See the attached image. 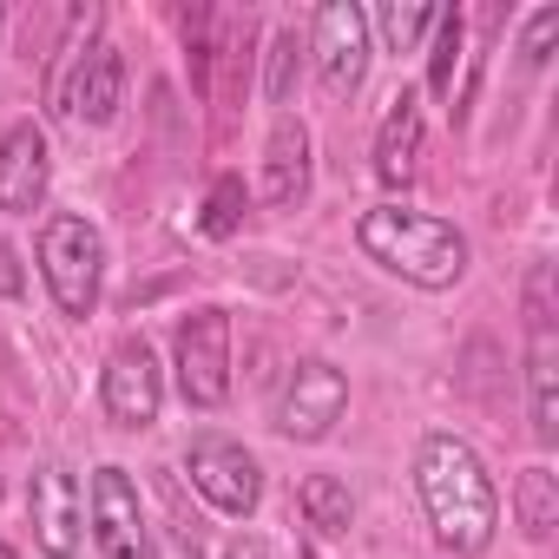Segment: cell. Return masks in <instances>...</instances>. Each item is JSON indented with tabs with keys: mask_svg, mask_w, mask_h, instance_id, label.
Wrapping results in <instances>:
<instances>
[{
	"mask_svg": "<svg viewBox=\"0 0 559 559\" xmlns=\"http://www.w3.org/2000/svg\"><path fill=\"white\" fill-rule=\"evenodd\" d=\"M415 493H421V513H428L435 539L454 559H480L493 546L500 493H493V474L480 467V454L461 435H421V448H415Z\"/></svg>",
	"mask_w": 559,
	"mask_h": 559,
	"instance_id": "1",
	"label": "cell"
},
{
	"mask_svg": "<svg viewBox=\"0 0 559 559\" xmlns=\"http://www.w3.org/2000/svg\"><path fill=\"white\" fill-rule=\"evenodd\" d=\"M356 243L369 263H382L389 276H402V284L415 290H454L467 276V237L428 211H408V204H376L362 211L356 224Z\"/></svg>",
	"mask_w": 559,
	"mask_h": 559,
	"instance_id": "2",
	"label": "cell"
},
{
	"mask_svg": "<svg viewBox=\"0 0 559 559\" xmlns=\"http://www.w3.org/2000/svg\"><path fill=\"white\" fill-rule=\"evenodd\" d=\"M40 276L60 304V317H93L99 310V276H106V243L86 217H47L40 224Z\"/></svg>",
	"mask_w": 559,
	"mask_h": 559,
	"instance_id": "3",
	"label": "cell"
},
{
	"mask_svg": "<svg viewBox=\"0 0 559 559\" xmlns=\"http://www.w3.org/2000/svg\"><path fill=\"white\" fill-rule=\"evenodd\" d=\"M185 474H191V487H198L217 513H230V520H250L257 500H263V467H257V454H250L243 441H230V435H198V441L185 448Z\"/></svg>",
	"mask_w": 559,
	"mask_h": 559,
	"instance_id": "4",
	"label": "cell"
},
{
	"mask_svg": "<svg viewBox=\"0 0 559 559\" xmlns=\"http://www.w3.org/2000/svg\"><path fill=\"white\" fill-rule=\"evenodd\" d=\"M178 395L191 408L230 402V317L224 310H191L178 323Z\"/></svg>",
	"mask_w": 559,
	"mask_h": 559,
	"instance_id": "5",
	"label": "cell"
},
{
	"mask_svg": "<svg viewBox=\"0 0 559 559\" xmlns=\"http://www.w3.org/2000/svg\"><path fill=\"white\" fill-rule=\"evenodd\" d=\"M99 402H106L112 428H152L158 421V408H165V369H158V356H152L145 336L112 343V356L99 369Z\"/></svg>",
	"mask_w": 559,
	"mask_h": 559,
	"instance_id": "6",
	"label": "cell"
},
{
	"mask_svg": "<svg viewBox=\"0 0 559 559\" xmlns=\"http://www.w3.org/2000/svg\"><path fill=\"white\" fill-rule=\"evenodd\" d=\"M343 408H349V382H343L336 362H323V356L290 362L284 395H276V428H284L290 441H323L343 421Z\"/></svg>",
	"mask_w": 559,
	"mask_h": 559,
	"instance_id": "7",
	"label": "cell"
},
{
	"mask_svg": "<svg viewBox=\"0 0 559 559\" xmlns=\"http://www.w3.org/2000/svg\"><path fill=\"white\" fill-rule=\"evenodd\" d=\"M47 99H53V112L73 119V126H112L119 106H126V60H119V47L93 40L86 53H73V73H67Z\"/></svg>",
	"mask_w": 559,
	"mask_h": 559,
	"instance_id": "8",
	"label": "cell"
},
{
	"mask_svg": "<svg viewBox=\"0 0 559 559\" xmlns=\"http://www.w3.org/2000/svg\"><path fill=\"white\" fill-rule=\"evenodd\" d=\"M310 60L323 73V86L336 99H349L369 73V14L356 8V0H330V8H317V27H310Z\"/></svg>",
	"mask_w": 559,
	"mask_h": 559,
	"instance_id": "9",
	"label": "cell"
},
{
	"mask_svg": "<svg viewBox=\"0 0 559 559\" xmlns=\"http://www.w3.org/2000/svg\"><path fill=\"white\" fill-rule=\"evenodd\" d=\"M27 520H34V546L47 552V559H73L80 552V480H73V467H60V461H47V467H34V480H27Z\"/></svg>",
	"mask_w": 559,
	"mask_h": 559,
	"instance_id": "10",
	"label": "cell"
},
{
	"mask_svg": "<svg viewBox=\"0 0 559 559\" xmlns=\"http://www.w3.org/2000/svg\"><path fill=\"white\" fill-rule=\"evenodd\" d=\"M53 185V158H47V132L34 119L0 132V211L8 217H34L47 204Z\"/></svg>",
	"mask_w": 559,
	"mask_h": 559,
	"instance_id": "11",
	"label": "cell"
},
{
	"mask_svg": "<svg viewBox=\"0 0 559 559\" xmlns=\"http://www.w3.org/2000/svg\"><path fill=\"white\" fill-rule=\"evenodd\" d=\"M93 546L106 559H145V507L126 467L93 474Z\"/></svg>",
	"mask_w": 559,
	"mask_h": 559,
	"instance_id": "12",
	"label": "cell"
},
{
	"mask_svg": "<svg viewBox=\"0 0 559 559\" xmlns=\"http://www.w3.org/2000/svg\"><path fill=\"white\" fill-rule=\"evenodd\" d=\"M257 198L270 211H297L310 198V126L304 119H276L270 145H263V178H257Z\"/></svg>",
	"mask_w": 559,
	"mask_h": 559,
	"instance_id": "13",
	"label": "cell"
},
{
	"mask_svg": "<svg viewBox=\"0 0 559 559\" xmlns=\"http://www.w3.org/2000/svg\"><path fill=\"white\" fill-rule=\"evenodd\" d=\"M415 158H421V99L415 93H395L389 99V119L376 132V178L382 185H408L415 178Z\"/></svg>",
	"mask_w": 559,
	"mask_h": 559,
	"instance_id": "14",
	"label": "cell"
},
{
	"mask_svg": "<svg viewBox=\"0 0 559 559\" xmlns=\"http://www.w3.org/2000/svg\"><path fill=\"white\" fill-rule=\"evenodd\" d=\"M559 349L552 330H526V395H533V435L552 448L559 441Z\"/></svg>",
	"mask_w": 559,
	"mask_h": 559,
	"instance_id": "15",
	"label": "cell"
},
{
	"mask_svg": "<svg viewBox=\"0 0 559 559\" xmlns=\"http://www.w3.org/2000/svg\"><path fill=\"white\" fill-rule=\"evenodd\" d=\"M297 507H304V520H310L317 533H349V526H356V500H349V487H343L336 474H310V480L297 487Z\"/></svg>",
	"mask_w": 559,
	"mask_h": 559,
	"instance_id": "16",
	"label": "cell"
},
{
	"mask_svg": "<svg viewBox=\"0 0 559 559\" xmlns=\"http://www.w3.org/2000/svg\"><path fill=\"white\" fill-rule=\"evenodd\" d=\"M304 34L284 27V34H270V53H263V99L270 106H290L297 99V80H304Z\"/></svg>",
	"mask_w": 559,
	"mask_h": 559,
	"instance_id": "17",
	"label": "cell"
},
{
	"mask_svg": "<svg viewBox=\"0 0 559 559\" xmlns=\"http://www.w3.org/2000/svg\"><path fill=\"white\" fill-rule=\"evenodd\" d=\"M513 507H520L526 539H552V526H559V480L546 467H526L520 487H513Z\"/></svg>",
	"mask_w": 559,
	"mask_h": 559,
	"instance_id": "18",
	"label": "cell"
},
{
	"mask_svg": "<svg viewBox=\"0 0 559 559\" xmlns=\"http://www.w3.org/2000/svg\"><path fill=\"white\" fill-rule=\"evenodd\" d=\"M243 211H250V191H243L237 171H224V178H211V191H204V217H198V230H204L211 243H224V237L243 230Z\"/></svg>",
	"mask_w": 559,
	"mask_h": 559,
	"instance_id": "19",
	"label": "cell"
},
{
	"mask_svg": "<svg viewBox=\"0 0 559 559\" xmlns=\"http://www.w3.org/2000/svg\"><path fill=\"white\" fill-rule=\"evenodd\" d=\"M461 40H467V21L454 8L435 14V47H428V86L441 99H454V67H461Z\"/></svg>",
	"mask_w": 559,
	"mask_h": 559,
	"instance_id": "20",
	"label": "cell"
},
{
	"mask_svg": "<svg viewBox=\"0 0 559 559\" xmlns=\"http://www.w3.org/2000/svg\"><path fill=\"white\" fill-rule=\"evenodd\" d=\"M145 559H204V552H198L191 520L178 513V487H171V480H165V520H158V526H145Z\"/></svg>",
	"mask_w": 559,
	"mask_h": 559,
	"instance_id": "21",
	"label": "cell"
},
{
	"mask_svg": "<svg viewBox=\"0 0 559 559\" xmlns=\"http://www.w3.org/2000/svg\"><path fill=\"white\" fill-rule=\"evenodd\" d=\"M435 14H441V8H402V0H395V8L376 14V27H382V40H389L395 53H415L421 34H435Z\"/></svg>",
	"mask_w": 559,
	"mask_h": 559,
	"instance_id": "22",
	"label": "cell"
},
{
	"mask_svg": "<svg viewBox=\"0 0 559 559\" xmlns=\"http://www.w3.org/2000/svg\"><path fill=\"white\" fill-rule=\"evenodd\" d=\"M552 40H559V8H539V14L526 21V40H520L526 67H546V60H552Z\"/></svg>",
	"mask_w": 559,
	"mask_h": 559,
	"instance_id": "23",
	"label": "cell"
},
{
	"mask_svg": "<svg viewBox=\"0 0 559 559\" xmlns=\"http://www.w3.org/2000/svg\"><path fill=\"white\" fill-rule=\"evenodd\" d=\"M27 290V276H21V257H14V243L0 237V297H21Z\"/></svg>",
	"mask_w": 559,
	"mask_h": 559,
	"instance_id": "24",
	"label": "cell"
},
{
	"mask_svg": "<svg viewBox=\"0 0 559 559\" xmlns=\"http://www.w3.org/2000/svg\"><path fill=\"white\" fill-rule=\"evenodd\" d=\"M224 559H270V552H263V539H230Z\"/></svg>",
	"mask_w": 559,
	"mask_h": 559,
	"instance_id": "25",
	"label": "cell"
},
{
	"mask_svg": "<svg viewBox=\"0 0 559 559\" xmlns=\"http://www.w3.org/2000/svg\"><path fill=\"white\" fill-rule=\"evenodd\" d=\"M0 559H21V552H14V546H8V539H0Z\"/></svg>",
	"mask_w": 559,
	"mask_h": 559,
	"instance_id": "26",
	"label": "cell"
},
{
	"mask_svg": "<svg viewBox=\"0 0 559 559\" xmlns=\"http://www.w3.org/2000/svg\"><path fill=\"white\" fill-rule=\"evenodd\" d=\"M0 34H8V8H0Z\"/></svg>",
	"mask_w": 559,
	"mask_h": 559,
	"instance_id": "27",
	"label": "cell"
},
{
	"mask_svg": "<svg viewBox=\"0 0 559 559\" xmlns=\"http://www.w3.org/2000/svg\"><path fill=\"white\" fill-rule=\"evenodd\" d=\"M304 559H323V552H304Z\"/></svg>",
	"mask_w": 559,
	"mask_h": 559,
	"instance_id": "28",
	"label": "cell"
}]
</instances>
